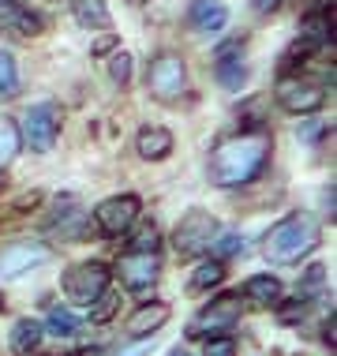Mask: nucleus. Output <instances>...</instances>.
Listing matches in <instances>:
<instances>
[{
  "label": "nucleus",
  "mask_w": 337,
  "mask_h": 356,
  "mask_svg": "<svg viewBox=\"0 0 337 356\" xmlns=\"http://www.w3.org/2000/svg\"><path fill=\"white\" fill-rule=\"evenodd\" d=\"M270 131L263 128H252V131H240V136H229L221 139L214 154H210V180L217 188H236V184H247L255 180L263 165L270 161Z\"/></svg>",
  "instance_id": "obj_1"
},
{
  "label": "nucleus",
  "mask_w": 337,
  "mask_h": 356,
  "mask_svg": "<svg viewBox=\"0 0 337 356\" xmlns=\"http://www.w3.org/2000/svg\"><path fill=\"white\" fill-rule=\"evenodd\" d=\"M315 248H319V221H315L311 214L281 218L263 240V255L270 259V263H281V266L304 259L307 252H315Z\"/></svg>",
  "instance_id": "obj_2"
},
{
  "label": "nucleus",
  "mask_w": 337,
  "mask_h": 356,
  "mask_svg": "<svg viewBox=\"0 0 337 356\" xmlns=\"http://www.w3.org/2000/svg\"><path fill=\"white\" fill-rule=\"evenodd\" d=\"M109 266L105 263H75V266H67L64 277H60V289H64V296L72 304H79V307H90L98 296H105V289H109Z\"/></svg>",
  "instance_id": "obj_3"
},
{
  "label": "nucleus",
  "mask_w": 337,
  "mask_h": 356,
  "mask_svg": "<svg viewBox=\"0 0 337 356\" xmlns=\"http://www.w3.org/2000/svg\"><path fill=\"white\" fill-rule=\"evenodd\" d=\"M244 315V304H240V293H225L217 300H210L202 312L195 315V323L188 326V338H210V334H225L233 330Z\"/></svg>",
  "instance_id": "obj_4"
},
{
  "label": "nucleus",
  "mask_w": 337,
  "mask_h": 356,
  "mask_svg": "<svg viewBox=\"0 0 337 356\" xmlns=\"http://www.w3.org/2000/svg\"><path fill=\"white\" fill-rule=\"evenodd\" d=\"M214 240H217V218L206 214V210H188L176 225L172 244H176L180 255H202Z\"/></svg>",
  "instance_id": "obj_5"
},
{
  "label": "nucleus",
  "mask_w": 337,
  "mask_h": 356,
  "mask_svg": "<svg viewBox=\"0 0 337 356\" xmlns=\"http://www.w3.org/2000/svg\"><path fill=\"white\" fill-rule=\"evenodd\" d=\"M147 86H150V94L158 102H176L180 94H184V86H188L184 60L172 56V53H161L158 60L150 64V72H147Z\"/></svg>",
  "instance_id": "obj_6"
},
{
  "label": "nucleus",
  "mask_w": 337,
  "mask_h": 356,
  "mask_svg": "<svg viewBox=\"0 0 337 356\" xmlns=\"http://www.w3.org/2000/svg\"><path fill=\"white\" fill-rule=\"evenodd\" d=\"M56 136H60V109H56V105H49V102L34 105V109L23 117V139H26L31 150H38V154L53 150Z\"/></svg>",
  "instance_id": "obj_7"
},
{
  "label": "nucleus",
  "mask_w": 337,
  "mask_h": 356,
  "mask_svg": "<svg viewBox=\"0 0 337 356\" xmlns=\"http://www.w3.org/2000/svg\"><path fill=\"white\" fill-rule=\"evenodd\" d=\"M277 102H281V109L296 113V117H307V113L322 109L326 90L311 79H281L277 83Z\"/></svg>",
  "instance_id": "obj_8"
},
{
  "label": "nucleus",
  "mask_w": 337,
  "mask_h": 356,
  "mask_svg": "<svg viewBox=\"0 0 337 356\" xmlns=\"http://www.w3.org/2000/svg\"><path fill=\"white\" fill-rule=\"evenodd\" d=\"M135 218H139V199H135V195H113V199H105V203L94 210L98 229H101V233H109V236H120Z\"/></svg>",
  "instance_id": "obj_9"
},
{
  "label": "nucleus",
  "mask_w": 337,
  "mask_h": 356,
  "mask_svg": "<svg viewBox=\"0 0 337 356\" xmlns=\"http://www.w3.org/2000/svg\"><path fill=\"white\" fill-rule=\"evenodd\" d=\"M120 282L128 285L131 293H147V289L158 282V259L128 252V255L120 259Z\"/></svg>",
  "instance_id": "obj_10"
},
{
  "label": "nucleus",
  "mask_w": 337,
  "mask_h": 356,
  "mask_svg": "<svg viewBox=\"0 0 337 356\" xmlns=\"http://www.w3.org/2000/svg\"><path fill=\"white\" fill-rule=\"evenodd\" d=\"M45 259H49V248L42 244H19L12 252L0 255V277H19L26 270H34V266H42Z\"/></svg>",
  "instance_id": "obj_11"
},
{
  "label": "nucleus",
  "mask_w": 337,
  "mask_h": 356,
  "mask_svg": "<svg viewBox=\"0 0 337 356\" xmlns=\"http://www.w3.org/2000/svg\"><path fill=\"white\" fill-rule=\"evenodd\" d=\"M0 26L12 31V34H23V38L42 34V19H38L26 4H19V0H0Z\"/></svg>",
  "instance_id": "obj_12"
},
{
  "label": "nucleus",
  "mask_w": 337,
  "mask_h": 356,
  "mask_svg": "<svg viewBox=\"0 0 337 356\" xmlns=\"http://www.w3.org/2000/svg\"><path fill=\"white\" fill-rule=\"evenodd\" d=\"M188 23L195 26L199 34H221L229 23V8L221 0H195L188 12Z\"/></svg>",
  "instance_id": "obj_13"
},
{
  "label": "nucleus",
  "mask_w": 337,
  "mask_h": 356,
  "mask_svg": "<svg viewBox=\"0 0 337 356\" xmlns=\"http://www.w3.org/2000/svg\"><path fill=\"white\" fill-rule=\"evenodd\" d=\"M165 319H169V304H142L139 312L128 319V334L131 338H147V334L161 330Z\"/></svg>",
  "instance_id": "obj_14"
},
{
  "label": "nucleus",
  "mask_w": 337,
  "mask_h": 356,
  "mask_svg": "<svg viewBox=\"0 0 337 356\" xmlns=\"http://www.w3.org/2000/svg\"><path fill=\"white\" fill-rule=\"evenodd\" d=\"M135 147H139V154L147 161H161L172 154V131L165 128H142L139 139H135Z\"/></svg>",
  "instance_id": "obj_15"
},
{
  "label": "nucleus",
  "mask_w": 337,
  "mask_h": 356,
  "mask_svg": "<svg viewBox=\"0 0 337 356\" xmlns=\"http://www.w3.org/2000/svg\"><path fill=\"white\" fill-rule=\"evenodd\" d=\"M72 15L79 19V26H90V31H105L109 26L105 0H72Z\"/></svg>",
  "instance_id": "obj_16"
},
{
  "label": "nucleus",
  "mask_w": 337,
  "mask_h": 356,
  "mask_svg": "<svg viewBox=\"0 0 337 356\" xmlns=\"http://www.w3.org/2000/svg\"><path fill=\"white\" fill-rule=\"evenodd\" d=\"M38 345H42V323L23 319V323L12 326V353L15 356H31Z\"/></svg>",
  "instance_id": "obj_17"
},
{
  "label": "nucleus",
  "mask_w": 337,
  "mask_h": 356,
  "mask_svg": "<svg viewBox=\"0 0 337 356\" xmlns=\"http://www.w3.org/2000/svg\"><path fill=\"white\" fill-rule=\"evenodd\" d=\"M244 296H252L255 304H274L277 296H281V282L270 277V274H255V277H247Z\"/></svg>",
  "instance_id": "obj_18"
},
{
  "label": "nucleus",
  "mask_w": 337,
  "mask_h": 356,
  "mask_svg": "<svg viewBox=\"0 0 337 356\" xmlns=\"http://www.w3.org/2000/svg\"><path fill=\"white\" fill-rule=\"evenodd\" d=\"M221 277H225V266L217 263H202V266H195V274H191V293H202V289H214V285H221Z\"/></svg>",
  "instance_id": "obj_19"
},
{
  "label": "nucleus",
  "mask_w": 337,
  "mask_h": 356,
  "mask_svg": "<svg viewBox=\"0 0 337 356\" xmlns=\"http://www.w3.org/2000/svg\"><path fill=\"white\" fill-rule=\"evenodd\" d=\"M56 229L67 236V240H86V233H90V221H86V214L83 210H67V218H60L56 221Z\"/></svg>",
  "instance_id": "obj_20"
},
{
  "label": "nucleus",
  "mask_w": 337,
  "mask_h": 356,
  "mask_svg": "<svg viewBox=\"0 0 337 356\" xmlns=\"http://www.w3.org/2000/svg\"><path fill=\"white\" fill-rule=\"evenodd\" d=\"M15 150H19V128L8 117H0V165H8L15 158Z\"/></svg>",
  "instance_id": "obj_21"
},
{
  "label": "nucleus",
  "mask_w": 337,
  "mask_h": 356,
  "mask_svg": "<svg viewBox=\"0 0 337 356\" xmlns=\"http://www.w3.org/2000/svg\"><path fill=\"white\" fill-rule=\"evenodd\" d=\"M158 244H161L158 225H154V221H147V225H139V233H135L131 252H135V255H154V252H158Z\"/></svg>",
  "instance_id": "obj_22"
},
{
  "label": "nucleus",
  "mask_w": 337,
  "mask_h": 356,
  "mask_svg": "<svg viewBox=\"0 0 337 356\" xmlns=\"http://www.w3.org/2000/svg\"><path fill=\"white\" fill-rule=\"evenodd\" d=\"M19 90V72H15V60L12 53L0 49V98H12Z\"/></svg>",
  "instance_id": "obj_23"
},
{
  "label": "nucleus",
  "mask_w": 337,
  "mask_h": 356,
  "mask_svg": "<svg viewBox=\"0 0 337 356\" xmlns=\"http://www.w3.org/2000/svg\"><path fill=\"white\" fill-rule=\"evenodd\" d=\"M217 79H221L225 90H236V86L247 79V72H244V64H240V60H221L217 64Z\"/></svg>",
  "instance_id": "obj_24"
},
{
  "label": "nucleus",
  "mask_w": 337,
  "mask_h": 356,
  "mask_svg": "<svg viewBox=\"0 0 337 356\" xmlns=\"http://www.w3.org/2000/svg\"><path fill=\"white\" fill-rule=\"evenodd\" d=\"M49 330L60 334V338H67V334L79 330V319H75L72 312H64V307H53V312H49Z\"/></svg>",
  "instance_id": "obj_25"
},
{
  "label": "nucleus",
  "mask_w": 337,
  "mask_h": 356,
  "mask_svg": "<svg viewBox=\"0 0 337 356\" xmlns=\"http://www.w3.org/2000/svg\"><path fill=\"white\" fill-rule=\"evenodd\" d=\"M109 75H113V83H120V86L128 83V79H131V56H128V53H120V49L113 53V60H109Z\"/></svg>",
  "instance_id": "obj_26"
},
{
  "label": "nucleus",
  "mask_w": 337,
  "mask_h": 356,
  "mask_svg": "<svg viewBox=\"0 0 337 356\" xmlns=\"http://www.w3.org/2000/svg\"><path fill=\"white\" fill-rule=\"evenodd\" d=\"M113 312H117V296H109V293H105V296H98V300H94V312H90V319H94V323H105Z\"/></svg>",
  "instance_id": "obj_27"
},
{
  "label": "nucleus",
  "mask_w": 337,
  "mask_h": 356,
  "mask_svg": "<svg viewBox=\"0 0 337 356\" xmlns=\"http://www.w3.org/2000/svg\"><path fill=\"white\" fill-rule=\"evenodd\" d=\"M214 252H217V255H236V252H244V240L233 236V233H229V236H217V240H214Z\"/></svg>",
  "instance_id": "obj_28"
},
{
  "label": "nucleus",
  "mask_w": 337,
  "mask_h": 356,
  "mask_svg": "<svg viewBox=\"0 0 337 356\" xmlns=\"http://www.w3.org/2000/svg\"><path fill=\"white\" fill-rule=\"evenodd\" d=\"M233 353H236L233 341H229V338H217V341L206 345V353H202V356H233Z\"/></svg>",
  "instance_id": "obj_29"
},
{
  "label": "nucleus",
  "mask_w": 337,
  "mask_h": 356,
  "mask_svg": "<svg viewBox=\"0 0 337 356\" xmlns=\"http://www.w3.org/2000/svg\"><path fill=\"white\" fill-rule=\"evenodd\" d=\"M109 49H117V38H113V34H105V38L94 42V53H109Z\"/></svg>",
  "instance_id": "obj_30"
},
{
  "label": "nucleus",
  "mask_w": 337,
  "mask_h": 356,
  "mask_svg": "<svg viewBox=\"0 0 337 356\" xmlns=\"http://www.w3.org/2000/svg\"><path fill=\"white\" fill-rule=\"evenodd\" d=\"M252 4H255V12H277L285 0H252Z\"/></svg>",
  "instance_id": "obj_31"
},
{
  "label": "nucleus",
  "mask_w": 337,
  "mask_h": 356,
  "mask_svg": "<svg viewBox=\"0 0 337 356\" xmlns=\"http://www.w3.org/2000/svg\"><path fill=\"white\" fill-rule=\"evenodd\" d=\"M113 356H147V349H139V345H135V349H120V353H113Z\"/></svg>",
  "instance_id": "obj_32"
},
{
  "label": "nucleus",
  "mask_w": 337,
  "mask_h": 356,
  "mask_svg": "<svg viewBox=\"0 0 337 356\" xmlns=\"http://www.w3.org/2000/svg\"><path fill=\"white\" fill-rule=\"evenodd\" d=\"M172 356H188V353H180V349H176V353H172Z\"/></svg>",
  "instance_id": "obj_33"
},
{
  "label": "nucleus",
  "mask_w": 337,
  "mask_h": 356,
  "mask_svg": "<svg viewBox=\"0 0 337 356\" xmlns=\"http://www.w3.org/2000/svg\"><path fill=\"white\" fill-rule=\"evenodd\" d=\"M0 188H4V177H0Z\"/></svg>",
  "instance_id": "obj_34"
},
{
  "label": "nucleus",
  "mask_w": 337,
  "mask_h": 356,
  "mask_svg": "<svg viewBox=\"0 0 337 356\" xmlns=\"http://www.w3.org/2000/svg\"><path fill=\"white\" fill-rule=\"evenodd\" d=\"M0 307H4V296H0Z\"/></svg>",
  "instance_id": "obj_35"
}]
</instances>
